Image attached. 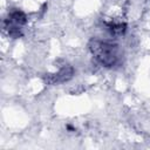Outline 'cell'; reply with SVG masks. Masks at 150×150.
<instances>
[{"mask_svg":"<svg viewBox=\"0 0 150 150\" xmlns=\"http://www.w3.org/2000/svg\"><path fill=\"white\" fill-rule=\"evenodd\" d=\"M89 49L95 60L103 67H115L120 63L121 53L116 43L93 39L89 42Z\"/></svg>","mask_w":150,"mask_h":150,"instance_id":"obj_1","label":"cell"},{"mask_svg":"<svg viewBox=\"0 0 150 150\" xmlns=\"http://www.w3.org/2000/svg\"><path fill=\"white\" fill-rule=\"evenodd\" d=\"M26 14L19 9L12 11L4 21V28L12 38H19L22 34V27L26 25Z\"/></svg>","mask_w":150,"mask_h":150,"instance_id":"obj_2","label":"cell"},{"mask_svg":"<svg viewBox=\"0 0 150 150\" xmlns=\"http://www.w3.org/2000/svg\"><path fill=\"white\" fill-rule=\"evenodd\" d=\"M74 74V69L70 66H64L62 67L57 73L54 74H48L45 77V82L48 84H55V83H62L71 79Z\"/></svg>","mask_w":150,"mask_h":150,"instance_id":"obj_3","label":"cell"},{"mask_svg":"<svg viewBox=\"0 0 150 150\" xmlns=\"http://www.w3.org/2000/svg\"><path fill=\"white\" fill-rule=\"evenodd\" d=\"M107 26L109 27L111 33L115 35H122V34H124V32L127 29L125 23H111L110 22V23H107Z\"/></svg>","mask_w":150,"mask_h":150,"instance_id":"obj_4","label":"cell"}]
</instances>
